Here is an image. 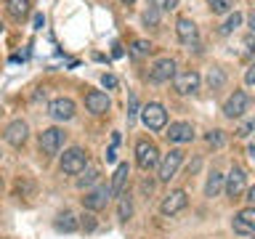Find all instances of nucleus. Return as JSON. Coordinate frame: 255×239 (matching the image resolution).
<instances>
[{
    "label": "nucleus",
    "mask_w": 255,
    "mask_h": 239,
    "mask_svg": "<svg viewBox=\"0 0 255 239\" xmlns=\"http://www.w3.org/2000/svg\"><path fill=\"white\" fill-rule=\"evenodd\" d=\"M223 189V175L221 173H210V178L205 183V197H218V191Z\"/></svg>",
    "instance_id": "20"
},
{
    "label": "nucleus",
    "mask_w": 255,
    "mask_h": 239,
    "mask_svg": "<svg viewBox=\"0 0 255 239\" xmlns=\"http://www.w3.org/2000/svg\"><path fill=\"white\" fill-rule=\"evenodd\" d=\"M247 107H250V96H247L245 91H234L226 99V104H223V115H226L229 120H237L247 112Z\"/></svg>",
    "instance_id": "6"
},
{
    "label": "nucleus",
    "mask_w": 255,
    "mask_h": 239,
    "mask_svg": "<svg viewBox=\"0 0 255 239\" xmlns=\"http://www.w3.org/2000/svg\"><path fill=\"white\" fill-rule=\"evenodd\" d=\"M245 178H247V175H245V170L239 165L231 167V173H229V178H226V194L237 199L245 191Z\"/></svg>",
    "instance_id": "17"
},
{
    "label": "nucleus",
    "mask_w": 255,
    "mask_h": 239,
    "mask_svg": "<svg viewBox=\"0 0 255 239\" xmlns=\"http://www.w3.org/2000/svg\"><path fill=\"white\" fill-rule=\"evenodd\" d=\"M149 51H151L149 40H135V43L130 45V56H133V59H143Z\"/></svg>",
    "instance_id": "24"
},
{
    "label": "nucleus",
    "mask_w": 255,
    "mask_h": 239,
    "mask_svg": "<svg viewBox=\"0 0 255 239\" xmlns=\"http://www.w3.org/2000/svg\"><path fill=\"white\" fill-rule=\"evenodd\" d=\"M183 162V151L181 149H170L167 154L162 157V162H159V181H170L175 173H178V167Z\"/></svg>",
    "instance_id": "8"
},
{
    "label": "nucleus",
    "mask_w": 255,
    "mask_h": 239,
    "mask_svg": "<svg viewBox=\"0 0 255 239\" xmlns=\"http://www.w3.org/2000/svg\"><path fill=\"white\" fill-rule=\"evenodd\" d=\"M213 13H229L231 11V0H207Z\"/></svg>",
    "instance_id": "26"
},
{
    "label": "nucleus",
    "mask_w": 255,
    "mask_h": 239,
    "mask_svg": "<svg viewBox=\"0 0 255 239\" xmlns=\"http://www.w3.org/2000/svg\"><path fill=\"white\" fill-rule=\"evenodd\" d=\"M3 29H5V27H3V21H0V35H3Z\"/></svg>",
    "instance_id": "41"
},
{
    "label": "nucleus",
    "mask_w": 255,
    "mask_h": 239,
    "mask_svg": "<svg viewBox=\"0 0 255 239\" xmlns=\"http://www.w3.org/2000/svg\"><path fill=\"white\" fill-rule=\"evenodd\" d=\"M128 173H130V165H128V162H120L117 170H115V175H112V183H109V189H112V194H115V197L125 194V178H128Z\"/></svg>",
    "instance_id": "18"
},
{
    "label": "nucleus",
    "mask_w": 255,
    "mask_h": 239,
    "mask_svg": "<svg viewBox=\"0 0 255 239\" xmlns=\"http://www.w3.org/2000/svg\"><path fill=\"white\" fill-rule=\"evenodd\" d=\"M223 130H210L207 133V143H210V146H223Z\"/></svg>",
    "instance_id": "28"
},
{
    "label": "nucleus",
    "mask_w": 255,
    "mask_h": 239,
    "mask_svg": "<svg viewBox=\"0 0 255 239\" xmlns=\"http://www.w3.org/2000/svg\"><path fill=\"white\" fill-rule=\"evenodd\" d=\"M247 199H250V207H255V186L247 191Z\"/></svg>",
    "instance_id": "36"
},
{
    "label": "nucleus",
    "mask_w": 255,
    "mask_h": 239,
    "mask_svg": "<svg viewBox=\"0 0 255 239\" xmlns=\"http://www.w3.org/2000/svg\"><path fill=\"white\" fill-rule=\"evenodd\" d=\"M77 112V104L67 99V96H59V99H53L51 104H48V115H51L56 122H69L72 117H75Z\"/></svg>",
    "instance_id": "5"
},
{
    "label": "nucleus",
    "mask_w": 255,
    "mask_h": 239,
    "mask_svg": "<svg viewBox=\"0 0 255 239\" xmlns=\"http://www.w3.org/2000/svg\"><path fill=\"white\" fill-rule=\"evenodd\" d=\"M101 85H104V88H117V77H115V75H104V77H101Z\"/></svg>",
    "instance_id": "33"
},
{
    "label": "nucleus",
    "mask_w": 255,
    "mask_h": 239,
    "mask_svg": "<svg viewBox=\"0 0 255 239\" xmlns=\"http://www.w3.org/2000/svg\"><path fill=\"white\" fill-rule=\"evenodd\" d=\"M85 165H88V151H85L83 146L67 149V151L61 154V162H59L61 173H67V175H80V173L85 170Z\"/></svg>",
    "instance_id": "2"
},
{
    "label": "nucleus",
    "mask_w": 255,
    "mask_h": 239,
    "mask_svg": "<svg viewBox=\"0 0 255 239\" xmlns=\"http://www.w3.org/2000/svg\"><path fill=\"white\" fill-rule=\"evenodd\" d=\"M96 181H99V170L93 167V170H88L83 175V178H77V189H85V186H91V183H96Z\"/></svg>",
    "instance_id": "27"
},
{
    "label": "nucleus",
    "mask_w": 255,
    "mask_h": 239,
    "mask_svg": "<svg viewBox=\"0 0 255 239\" xmlns=\"http://www.w3.org/2000/svg\"><path fill=\"white\" fill-rule=\"evenodd\" d=\"M123 3H125V5H130V3H135V0H123Z\"/></svg>",
    "instance_id": "39"
},
{
    "label": "nucleus",
    "mask_w": 255,
    "mask_h": 239,
    "mask_svg": "<svg viewBox=\"0 0 255 239\" xmlns=\"http://www.w3.org/2000/svg\"><path fill=\"white\" fill-rule=\"evenodd\" d=\"M170 77H175V61L173 59H159L154 67L149 69L151 83H167Z\"/></svg>",
    "instance_id": "13"
},
{
    "label": "nucleus",
    "mask_w": 255,
    "mask_h": 239,
    "mask_svg": "<svg viewBox=\"0 0 255 239\" xmlns=\"http://www.w3.org/2000/svg\"><path fill=\"white\" fill-rule=\"evenodd\" d=\"M165 135L173 143H189V141H194V127H191V122H170Z\"/></svg>",
    "instance_id": "14"
},
{
    "label": "nucleus",
    "mask_w": 255,
    "mask_h": 239,
    "mask_svg": "<svg viewBox=\"0 0 255 239\" xmlns=\"http://www.w3.org/2000/svg\"><path fill=\"white\" fill-rule=\"evenodd\" d=\"M141 120H143V125H146L149 130H162V127L167 125V112H165L162 104L151 101L141 109Z\"/></svg>",
    "instance_id": "3"
},
{
    "label": "nucleus",
    "mask_w": 255,
    "mask_h": 239,
    "mask_svg": "<svg viewBox=\"0 0 255 239\" xmlns=\"http://www.w3.org/2000/svg\"><path fill=\"white\" fill-rule=\"evenodd\" d=\"M43 24H45V19H43V16H40V13H37V16H35V27L40 29V27H43Z\"/></svg>",
    "instance_id": "37"
},
{
    "label": "nucleus",
    "mask_w": 255,
    "mask_h": 239,
    "mask_svg": "<svg viewBox=\"0 0 255 239\" xmlns=\"http://www.w3.org/2000/svg\"><path fill=\"white\" fill-rule=\"evenodd\" d=\"M64 141H67V133L61 127H45L43 133L37 135V146L45 157H56L64 149Z\"/></svg>",
    "instance_id": "1"
},
{
    "label": "nucleus",
    "mask_w": 255,
    "mask_h": 239,
    "mask_svg": "<svg viewBox=\"0 0 255 239\" xmlns=\"http://www.w3.org/2000/svg\"><path fill=\"white\" fill-rule=\"evenodd\" d=\"M186 202H189L186 191L175 189V191H170V194L162 199V202H159V213H162V215H175V213H181L183 207H186Z\"/></svg>",
    "instance_id": "11"
},
{
    "label": "nucleus",
    "mask_w": 255,
    "mask_h": 239,
    "mask_svg": "<svg viewBox=\"0 0 255 239\" xmlns=\"http://www.w3.org/2000/svg\"><path fill=\"white\" fill-rule=\"evenodd\" d=\"M175 35L183 45H194L197 43V24L189 19V16H181L178 21H175Z\"/></svg>",
    "instance_id": "16"
},
{
    "label": "nucleus",
    "mask_w": 255,
    "mask_h": 239,
    "mask_svg": "<svg viewBox=\"0 0 255 239\" xmlns=\"http://www.w3.org/2000/svg\"><path fill=\"white\" fill-rule=\"evenodd\" d=\"M253 130H255V120H247V122H242V125H239L237 135H239V138H245V135H250Z\"/></svg>",
    "instance_id": "30"
},
{
    "label": "nucleus",
    "mask_w": 255,
    "mask_h": 239,
    "mask_svg": "<svg viewBox=\"0 0 255 239\" xmlns=\"http://www.w3.org/2000/svg\"><path fill=\"white\" fill-rule=\"evenodd\" d=\"M53 226L59 229V231H75V229L80 226V223H77V218H75V215H72V213L67 210V213H61L59 218L53 221Z\"/></svg>",
    "instance_id": "21"
},
{
    "label": "nucleus",
    "mask_w": 255,
    "mask_h": 239,
    "mask_svg": "<svg viewBox=\"0 0 255 239\" xmlns=\"http://www.w3.org/2000/svg\"><path fill=\"white\" fill-rule=\"evenodd\" d=\"M135 109H138V101H135V96H130V112H128V120L135 117Z\"/></svg>",
    "instance_id": "35"
},
{
    "label": "nucleus",
    "mask_w": 255,
    "mask_h": 239,
    "mask_svg": "<svg viewBox=\"0 0 255 239\" xmlns=\"http://www.w3.org/2000/svg\"><path fill=\"white\" fill-rule=\"evenodd\" d=\"M109 107H112V101L104 91H91L85 96V109L91 115H104V112H109Z\"/></svg>",
    "instance_id": "15"
},
{
    "label": "nucleus",
    "mask_w": 255,
    "mask_h": 239,
    "mask_svg": "<svg viewBox=\"0 0 255 239\" xmlns=\"http://www.w3.org/2000/svg\"><path fill=\"white\" fill-rule=\"evenodd\" d=\"M80 226H83L85 231H93V229H96V218H93V215H83V221H80Z\"/></svg>",
    "instance_id": "31"
},
{
    "label": "nucleus",
    "mask_w": 255,
    "mask_h": 239,
    "mask_svg": "<svg viewBox=\"0 0 255 239\" xmlns=\"http://www.w3.org/2000/svg\"><path fill=\"white\" fill-rule=\"evenodd\" d=\"M130 215H133V202H130V197H128V194H120L117 218H120V221H130Z\"/></svg>",
    "instance_id": "22"
},
{
    "label": "nucleus",
    "mask_w": 255,
    "mask_h": 239,
    "mask_svg": "<svg viewBox=\"0 0 255 239\" xmlns=\"http://www.w3.org/2000/svg\"><path fill=\"white\" fill-rule=\"evenodd\" d=\"M245 51H247V53H253V51H255V32L245 37Z\"/></svg>",
    "instance_id": "34"
},
{
    "label": "nucleus",
    "mask_w": 255,
    "mask_h": 239,
    "mask_svg": "<svg viewBox=\"0 0 255 239\" xmlns=\"http://www.w3.org/2000/svg\"><path fill=\"white\" fill-rule=\"evenodd\" d=\"M5 8H8V13L13 16V19H24V16L29 13V8H32V0H5Z\"/></svg>",
    "instance_id": "19"
},
{
    "label": "nucleus",
    "mask_w": 255,
    "mask_h": 239,
    "mask_svg": "<svg viewBox=\"0 0 255 239\" xmlns=\"http://www.w3.org/2000/svg\"><path fill=\"white\" fill-rule=\"evenodd\" d=\"M207 83H210L213 91H218V88H221L223 83H226V75H223V69H218V67L210 69V77H207Z\"/></svg>",
    "instance_id": "25"
},
{
    "label": "nucleus",
    "mask_w": 255,
    "mask_h": 239,
    "mask_svg": "<svg viewBox=\"0 0 255 239\" xmlns=\"http://www.w3.org/2000/svg\"><path fill=\"white\" fill-rule=\"evenodd\" d=\"M242 239H255V234H247V237H242Z\"/></svg>",
    "instance_id": "40"
},
{
    "label": "nucleus",
    "mask_w": 255,
    "mask_h": 239,
    "mask_svg": "<svg viewBox=\"0 0 255 239\" xmlns=\"http://www.w3.org/2000/svg\"><path fill=\"white\" fill-rule=\"evenodd\" d=\"M3 138L11 143V146H24L29 138V125L24 122V120H13V122H8L5 125V130H3Z\"/></svg>",
    "instance_id": "7"
},
{
    "label": "nucleus",
    "mask_w": 255,
    "mask_h": 239,
    "mask_svg": "<svg viewBox=\"0 0 255 239\" xmlns=\"http://www.w3.org/2000/svg\"><path fill=\"white\" fill-rule=\"evenodd\" d=\"M151 5L159 8V11H173L178 5V0H151Z\"/></svg>",
    "instance_id": "29"
},
{
    "label": "nucleus",
    "mask_w": 255,
    "mask_h": 239,
    "mask_svg": "<svg viewBox=\"0 0 255 239\" xmlns=\"http://www.w3.org/2000/svg\"><path fill=\"white\" fill-rule=\"evenodd\" d=\"M239 24H242V13H239V11H234V13H231L226 21H223V27H221V35H231V32H234V29L239 27Z\"/></svg>",
    "instance_id": "23"
},
{
    "label": "nucleus",
    "mask_w": 255,
    "mask_h": 239,
    "mask_svg": "<svg viewBox=\"0 0 255 239\" xmlns=\"http://www.w3.org/2000/svg\"><path fill=\"white\" fill-rule=\"evenodd\" d=\"M199 83H202V77H199V72L194 69H186V72H175V77H173V85H175V91L183 93V96H189V93H194Z\"/></svg>",
    "instance_id": "10"
},
{
    "label": "nucleus",
    "mask_w": 255,
    "mask_h": 239,
    "mask_svg": "<svg viewBox=\"0 0 255 239\" xmlns=\"http://www.w3.org/2000/svg\"><path fill=\"white\" fill-rule=\"evenodd\" d=\"M250 157H255V143H250Z\"/></svg>",
    "instance_id": "38"
},
{
    "label": "nucleus",
    "mask_w": 255,
    "mask_h": 239,
    "mask_svg": "<svg viewBox=\"0 0 255 239\" xmlns=\"http://www.w3.org/2000/svg\"><path fill=\"white\" fill-rule=\"evenodd\" d=\"M157 162H159V149L154 143L151 141L135 143V165H138L141 170H151V167H157Z\"/></svg>",
    "instance_id": "4"
},
{
    "label": "nucleus",
    "mask_w": 255,
    "mask_h": 239,
    "mask_svg": "<svg viewBox=\"0 0 255 239\" xmlns=\"http://www.w3.org/2000/svg\"><path fill=\"white\" fill-rule=\"evenodd\" d=\"M245 83L247 85H255V61L247 67V72H245Z\"/></svg>",
    "instance_id": "32"
},
{
    "label": "nucleus",
    "mask_w": 255,
    "mask_h": 239,
    "mask_svg": "<svg viewBox=\"0 0 255 239\" xmlns=\"http://www.w3.org/2000/svg\"><path fill=\"white\" fill-rule=\"evenodd\" d=\"M231 226H234L237 234H255V207H245V210H239L234 215V221H231Z\"/></svg>",
    "instance_id": "12"
},
{
    "label": "nucleus",
    "mask_w": 255,
    "mask_h": 239,
    "mask_svg": "<svg viewBox=\"0 0 255 239\" xmlns=\"http://www.w3.org/2000/svg\"><path fill=\"white\" fill-rule=\"evenodd\" d=\"M109 197H112L109 186H96L93 191H88V194L83 197V207H85V210H91V213H99V210L107 207Z\"/></svg>",
    "instance_id": "9"
}]
</instances>
